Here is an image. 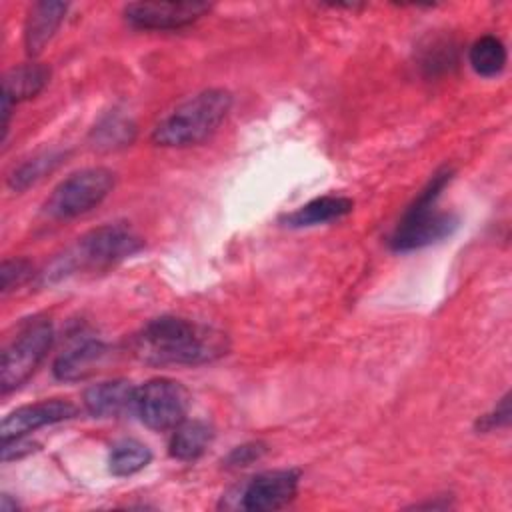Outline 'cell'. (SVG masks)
I'll use <instances>...</instances> for the list:
<instances>
[{
	"instance_id": "d6986e66",
	"label": "cell",
	"mask_w": 512,
	"mask_h": 512,
	"mask_svg": "<svg viewBox=\"0 0 512 512\" xmlns=\"http://www.w3.org/2000/svg\"><path fill=\"white\" fill-rule=\"evenodd\" d=\"M136 128L130 118L120 114H108L94 130H92V142L96 148L104 150H116L134 140Z\"/></svg>"
},
{
	"instance_id": "ffe728a7",
	"label": "cell",
	"mask_w": 512,
	"mask_h": 512,
	"mask_svg": "<svg viewBox=\"0 0 512 512\" xmlns=\"http://www.w3.org/2000/svg\"><path fill=\"white\" fill-rule=\"evenodd\" d=\"M64 154L62 152H44L38 154L34 158H28L26 162H22L8 178V184L14 190H24L30 184L42 180L46 174H50L60 162H62Z\"/></svg>"
},
{
	"instance_id": "2e32d148",
	"label": "cell",
	"mask_w": 512,
	"mask_h": 512,
	"mask_svg": "<svg viewBox=\"0 0 512 512\" xmlns=\"http://www.w3.org/2000/svg\"><path fill=\"white\" fill-rule=\"evenodd\" d=\"M212 428L202 420L180 422L170 438V454L178 460L190 462L200 458L212 442Z\"/></svg>"
},
{
	"instance_id": "e0dca14e",
	"label": "cell",
	"mask_w": 512,
	"mask_h": 512,
	"mask_svg": "<svg viewBox=\"0 0 512 512\" xmlns=\"http://www.w3.org/2000/svg\"><path fill=\"white\" fill-rule=\"evenodd\" d=\"M468 58H470V64L476 74L490 78L504 70L506 48L500 38H496L492 34H484L470 46Z\"/></svg>"
},
{
	"instance_id": "52a82bcc",
	"label": "cell",
	"mask_w": 512,
	"mask_h": 512,
	"mask_svg": "<svg viewBox=\"0 0 512 512\" xmlns=\"http://www.w3.org/2000/svg\"><path fill=\"white\" fill-rule=\"evenodd\" d=\"M134 412L152 430L176 428L186 418L188 392L176 380L152 378L136 388Z\"/></svg>"
},
{
	"instance_id": "8992f818",
	"label": "cell",
	"mask_w": 512,
	"mask_h": 512,
	"mask_svg": "<svg viewBox=\"0 0 512 512\" xmlns=\"http://www.w3.org/2000/svg\"><path fill=\"white\" fill-rule=\"evenodd\" d=\"M114 180V172L102 166L78 170L54 188L44 206L46 214L56 220L82 216L112 192Z\"/></svg>"
},
{
	"instance_id": "277c9868",
	"label": "cell",
	"mask_w": 512,
	"mask_h": 512,
	"mask_svg": "<svg viewBox=\"0 0 512 512\" xmlns=\"http://www.w3.org/2000/svg\"><path fill=\"white\" fill-rule=\"evenodd\" d=\"M142 248L140 236L124 224H104L90 230L54 264V274L66 276L76 270H104Z\"/></svg>"
},
{
	"instance_id": "7402d4cb",
	"label": "cell",
	"mask_w": 512,
	"mask_h": 512,
	"mask_svg": "<svg viewBox=\"0 0 512 512\" xmlns=\"http://www.w3.org/2000/svg\"><path fill=\"white\" fill-rule=\"evenodd\" d=\"M266 444L264 442H246L240 444L236 448H232V452L226 456L224 464L230 468H240V466H248L256 460H260L266 454Z\"/></svg>"
},
{
	"instance_id": "8fae6325",
	"label": "cell",
	"mask_w": 512,
	"mask_h": 512,
	"mask_svg": "<svg viewBox=\"0 0 512 512\" xmlns=\"http://www.w3.org/2000/svg\"><path fill=\"white\" fill-rule=\"evenodd\" d=\"M110 348L94 338H84L66 348L54 362V376L58 380L76 382L92 376L108 358Z\"/></svg>"
},
{
	"instance_id": "5b68a950",
	"label": "cell",
	"mask_w": 512,
	"mask_h": 512,
	"mask_svg": "<svg viewBox=\"0 0 512 512\" xmlns=\"http://www.w3.org/2000/svg\"><path fill=\"white\" fill-rule=\"evenodd\" d=\"M54 330L50 320H30L2 350L0 358V388L2 394L24 384L40 366L52 346Z\"/></svg>"
},
{
	"instance_id": "3957f363",
	"label": "cell",
	"mask_w": 512,
	"mask_h": 512,
	"mask_svg": "<svg viewBox=\"0 0 512 512\" xmlns=\"http://www.w3.org/2000/svg\"><path fill=\"white\" fill-rule=\"evenodd\" d=\"M450 178L452 170L448 168L436 172L426 188L418 194V198L410 204L390 238V246L394 250H418L444 240L456 230L458 218L452 212L436 208V200L444 186L450 182Z\"/></svg>"
},
{
	"instance_id": "ac0fdd59",
	"label": "cell",
	"mask_w": 512,
	"mask_h": 512,
	"mask_svg": "<svg viewBox=\"0 0 512 512\" xmlns=\"http://www.w3.org/2000/svg\"><path fill=\"white\" fill-rule=\"evenodd\" d=\"M152 460V452L146 444L138 442V440H120L112 446L110 452V472L116 476H132L136 472H140L142 468L148 466V462Z\"/></svg>"
},
{
	"instance_id": "603a6c76",
	"label": "cell",
	"mask_w": 512,
	"mask_h": 512,
	"mask_svg": "<svg viewBox=\"0 0 512 512\" xmlns=\"http://www.w3.org/2000/svg\"><path fill=\"white\" fill-rule=\"evenodd\" d=\"M454 62H456V54H454V48L450 44H440V46L434 44L432 50H426L422 66L428 68V72L434 74V72H440V70L442 72L448 70L450 64H454Z\"/></svg>"
},
{
	"instance_id": "9a60e30c",
	"label": "cell",
	"mask_w": 512,
	"mask_h": 512,
	"mask_svg": "<svg viewBox=\"0 0 512 512\" xmlns=\"http://www.w3.org/2000/svg\"><path fill=\"white\" fill-rule=\"evenodd\" d=\"M352 208H354V202L346 196H320V198H314L308 204L300 206L292 214H288L286 224L292 228L326 224V222H332V220H338V218L350 214Z\"/></svg>"
},
{
	"instance_id": "5bb4252c",
	"label": "cell",
	"mask_w": 512,
	"mask_h": 512,
	"mask_svg": "<svg viewBox=\"0 0 512 512\" xmlns=\"http://www.w3.org/2000/svg\"><path fill=\"white\" fill-rule=\"evenodd\" d=\"M48 78L50 70L38 62H28L12 68L2 80V102L14 106L18 102L34 98L48 84Z\"/></svg>"
},
{
	"instance_id": "30bf717a",
	"label": "cell",
	"mask_w": 512,
	"mask_h": 512,
	"mask_svg": "<svg viewBox=\"0 0 512 512\" xmlns=\"http://www.w3.org/2000/svg\"><path fill=\"white\" fill-rule=\"evenodd\" d=\"M76 414V406L66 402V400H42L36 404H26L2 420V442L12 440V438H22L28 432H34L42 426L56 424L62 420H68Z\"/></svg>"
},
{
	"instance_id": "44dd1931",
	"label": "cell",
	"mask_w": 512,
	"mask_h": 512,
	"mask_svg": "<svg viewBox=\"0 0 512 512\" xmlns=\"http://www.w3.org/2000/svg\"><path fill=\"white\" fill-rule=\"evenodd\" d=\"M0 276H2V292H8V290L24 284L32 276V264L24 258L4 260Z\"/></svg>"
},
{
	"instance_id": "cb8c5ba5",
	"label": "cell",
	"mask_w": 512,
	"mask_h": 512,
	"mask_svg": "<svg viewBox=\"0 0 512 512\" xmlns=\"http://www.w3.org/2000/svg\"><path fill=\"white\" fill-rule=\"evenodd\" d=\"M508 422H510V398H508V394H506L490 414H484V416L478 420V428H482V430H494V428L506 426Z\"/></svg>"
},
{
	"instance_id": "6da1fadb",
	"label": "cell",
	"mask_w": 512,
	"mask_h": 512,
	"mask_svg": "<svg viewBox=\"0 0 512 512\" xmlns=\"http://www.w3.org/2000/svg\"><path fill=\"white\" fill-rule=\"evenodd\" d=\"M226 350V334L178 316L154 318L132 338V354L154 366H198L220 358Z\"/></svg>"
},
{
	"instance_id": "4fadbf2b",
	"label": "cell",
	"mask_w": 512,
	"mask_h": 512,
	"mask_svg": "<svg viewBox=\"0 0 512 512\" xmlns=\"http://www.w3.org/2000/svg\"><path fill=\"white\" fill-rule=\"evenodd\" d=\"M68 4L64 2H36L26 18L24 26V44L26 52L30 56H36L42 52V48L52 40L56 30L60 28L64 16H66Z\"/></svg>"
},
{
	"instance_id": "9c48e42d",
	"label": "cell",
	"mask_w": 512,
	"mask_h": 512,
	"mask_svg": "<svg viewBox=\"0 0 512 512\" xmlns=\"http://www.w3.org/2000/svg\"><path fill=\"white\" fill-rule=\"evenodd\" d=\"M298 480L294 470L260 472L242 488L240 506L244 510H278L296 496Z\"/></svg>"
},
{
	"instance_id": "7a4b0ae2",
	"label": "cell",
	"mask_w": 512,
	"mask_h": 512,
	"mask_svg": "<svg viewBox=\"0 0 512 512\" xmlns=\"http://www.w3.org/2000/svg\"><path fill=\"white\" fill-rule=\"evenodd\" d=\"M232 96L224 88L202 90L170 110L152 130V142L166 148H186L210 138L224 122Z\"/></svg>"
},
{
	"instance_id": "7c38bea8",
	"label": "cell",
	"mask_w": 512,
	"mask_h": 512,
	"mask_svg": "<svg viewBox=\"0 0 512 512\" xmlns=\"http://www.w3.org/2000/svg\"><path fill=\"white\" fill-rule=\"evenodd\" d=\"M136 388L128 380H106L94 384L84 394V406L92 416L116 418L126 412H134Z\"/></svg>"
},
{
	"instance_id": "ba28073f",
	"label": "cell",
	"mask_w": 512,
	"mask_h": 512,
	"mask_svg": "<svg viewBox=\"0 0 512 512\" xmlns=\"http://www.w3.org/2000/svg\"><path fill=\"white\" fill-rule=\"evenodd\" d=\"M206 2H134L124 8L126 20L142 30H176L202 18Z\"/></svg>"
}]
</instances>
